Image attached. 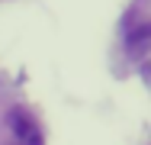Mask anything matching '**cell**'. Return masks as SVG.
I'll return each mask as SVG.
<instances>
[{
  "instance_id": "1",
  "label": "cell",
  "mask_w": 151,
  "mask_h": 145,
  "mask_svg": "<svg viewBox=\"0 0 151 145\" xmlns=\"http://www.w3.org/2000/svg\"><path fill=\"white\" fill-rule=\"evenodd\" d=\"M10 126H13L16 145H42V136H39L35 123H32L23 110H13V113H10Z\"/></svg>"
}]
</instances>
